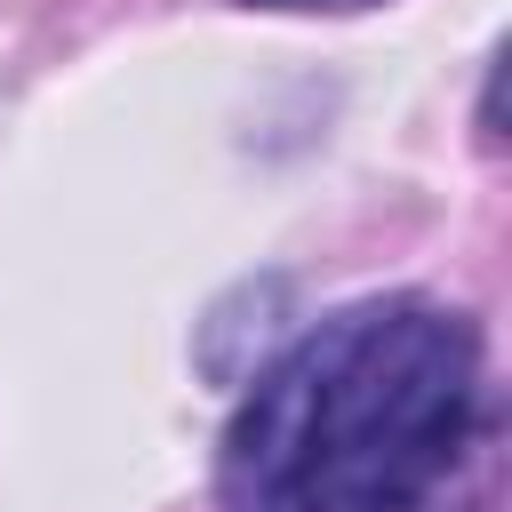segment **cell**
I'll return each instance as SVG.
<instances>
[{"instance_id":"1","label":"cell","mask_w":512,"mask_h":512,"mask_svg":"<svg viewBox=\"0 0 512 512\" xmlns=\"http://www.w3.org/2000/svg\"><path fill=\"white\" fill-rule=\"evenodd\" d=\"M480 336L424 296H368L264 368L216 448V512H448L480 448Z\"/></svg>"},{"instance_id":"2","label":"cell","mask_w":512,"mask_h":512,"mask_svg":"<svg viewBox=\"0 0 512 512\" xmlns=\"http://www.w3.org/2000/svg\"><path fill=\"white\" fill-rule=\"evenodd\" d=\"M248 8H376V0H248Z\"/></svg>"}]
</instances>
